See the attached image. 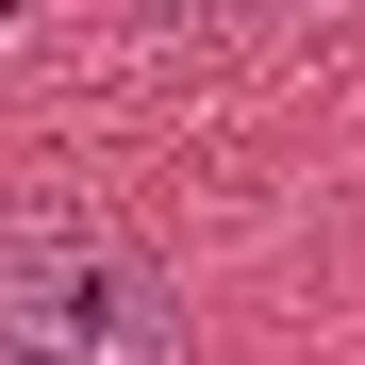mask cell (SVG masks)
<instances>
[{
  "instance_id": "obj_2",
  "label": "cell",
  "mask_w": 365,
  "mask_h": 365,
  "mask_svg": "<svg viewBox=\"0 0 365 365\" xmlns=\"http://www.w3.org/2000/svg\"><path fill=\"white\" fill-rule=\"evenodd\" d=\"M232 17H282V0H232Z\"/></svg>"
},
{
  "instance_id": "obj_1",
  "label": "cell",
  "mask_w": 365,
  "mask_h": 365,
  "mask_svg": "<svg viewBox=\"0 0 365 365\" xmlns=\"http://www.w3.org/2000/svg\"><path fill=\"white\" fill-rule=\"evenodd\" d=\"M0 365H182V299L133 232L17 216L0 232Z\"/></svg>"
}]
</instances>
